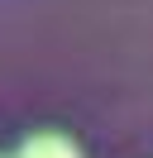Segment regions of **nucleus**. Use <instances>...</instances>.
Returning a JSON list of instances; mask_svg holds the SVG:
<instances>
[{
    "label": "nucleus",
    "mask_w": 153,
    "mask_h": 158,
    "mask_svg": "<svg viewBox=\"0 0 153 158\" xmlns=\"http://www.w3.org/2000/svg\"><path fill=\"white\" fill-rule=\"evenodd\" d=\"M19 158H81V153H76L62 134H34L24 148H19Z\"/></svg>",
    "instance_id": "obj_1"
}]
</instances>
